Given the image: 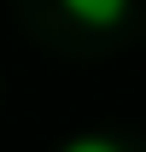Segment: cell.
<instances>
[{"label": "cell", "instance_id": "obj_2", "mask_svg": "<svg viewBox=\"0 0 146 152\" xmlns=\"http://www.w3.org/2000/svg\"><path fill=\"white\" fill-rule=\"evenodd\" d=\"M64 152H123V146L105 134H76V140H64Z\"/></svg>", "mask_w": 146, "mask_h": 152}, {"label": "cell", "instance_id": "obj_1", "mask_svg": "<svg viewBox=\"0 0 146 152\" xmlns=\"http://www.w3.org/2000/svg\"><path fill=\"white\" fill-rule=\"evenodd\" d=\"M58 6H64L76 23H99V29H105V23H117V18L128 12V0H58Z\"/></svg>", "mask_w": 146, "mask_h": 152}]
</instances>
